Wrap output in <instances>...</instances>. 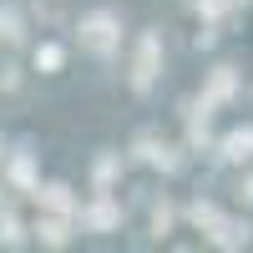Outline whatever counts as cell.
Returning <instances> with one entry per match:
<instances>
[{"label":"cell","mask_w":253,"mask_h":253,"mask_svg":"<svg viewBox=\"0 0 253 253\" xmlns=\"http://www.w3.org/2000/svg\"><path fill=\"white\" fill-rule=\"evenodd\" d=\"M76 41H81V51L96 56V61H112L122 51V15L107 10V5H96L81 15V26H76Z\"/></svg>","instance_id":"cell-1"},{"label":"cell","mask_w":253,"mask_h":253,"mask_svg":"<svg viewBox=\"0 0 253 253\" xmlns=\"http://www.w3.org/2000/svg\"><path fill=\"white\" fill-rule=\"evenodd\" d=\"M162 71V36L157 31H142L137 36V51H132V66H126V86H132L137 96L152 91V81Z\"/></svg>","instance_id":"cell-2"},{"label":"cell","mask_w":253,"mask_h":253,"mask_svg":"<svg viewBox=\"0 0 253 253\" xmlns=\"http://www.w3.org/2000/svg\"><path fill=\"white\" fill-rule=\"evenodd\" d=\"M81 228H91V233H117L122 228V208H117V198L107 187H96V198L81 208Z\"/></svg>","instance_id":"cell-3"},{"label":"cell","mask_w":253,"mask_h":253,"mask_svg":"<svg viewBox=\"0 0 253 253\" xmlns=\"http://www.w3.org/2000/svg\"><path fill=\"white\" fill-rule=\"evenodd\" d=\"M5 182L15 187V193H36L41 177H36V152L31 147H15V152L5 157Z\"/></svg>","instance_id":"cell-4"},{"label":"cell","mask_w":253,"mask_h":253,"mask_svg":"<svg viewBox=\"0 0 253 253\" xmlns=\"http://www.w3.org/2000/svg\"><path fill=\"white\" fill-rule=\"evenodd\" d=\"M233 96H238V66H213L203 81V101L208 107H228Z\"/></svg>","instance_id":"cell-5"},{"label":"cell","mask_w":253,"mask_h":253,"mask_svg":"<svg viewBox=\"0 0 253 253\" xmlns=\"http://www.w3.org/2000/svg\"><path fill=\"white\" fill-rule=\"evenodd\" d=\"M213 248H248V238H253V223L248 218H218L213 228L203 233Z\"/></svg>","instance_id":"cell-6"},{"label":"cell","mask_w":253,"mask_h":253,"mask_svg":"<svg viewBox=\"0 0 253 253\" xmlns=\"http://www.w3.org/2000/svg\"><path fill=\"white\" fill-rule=\"evenodd\" d=\"M71 223L76 218H66V213H46V218L31 223V233H36V243H46V248H66L71 243Z\"/></svg>","instance_id":"cell-7"},{"label":"cell","mask_w":253,"mask_h":253,"mask_svg":"<svg viewBox=\"0 0 253 253\" xmlns=\"http://www.w3.org/2000/svg\"><path fill=\"white\" fill-rule=\"evenodd\" d=\"M46 213H66V218H81V208H76V198H71V187L66 182H41L36 193H31Z\"/></svg>","instance_id":"cell-8"},{"label":"cell","mask_w":253,"mask_h":253,"mask_svg":"<svg viewBox=\"0 0 253 253\" xmlns=\"http://www.w3.org/2000/svg\"><path fill=\"white\" fill-rule=\"evenodd\" d=\"M218 157H223V162H233V167L253 162V126H233V132L218 142Z\"/></svg>","instance_id":"cell-9"},{"label":"cell","mask_w":253,"mask_h":253,"mask_svg":"<svg viewBox=\"0 0 253 253\" xmlns=\"http://www.w3.org/2000/svg\"><path fill=\"white\" fill-rule=\"evenodd\" d=\"M182 152H193V147H172V142H152V157H147V167H157L162 177H177L182 167H187V157Z\"/></svg>","instance_id":"cell-10"},{"label":"cell","mask_w":253,"mask_h":253,"mask_svg":"<svg viewBox=\"0 0 253 253\" xmlns=\"http://www.w3.org/2000/svg\"><path fill=\"white\" fill-rule=\"evenodd\" d=\"M31 66L41 76H56L61 66H66V46H61V41H41V46L31 51Z\"/></svg>","instance_id":"cell-11"},{"label":"cell","mask_w":253,"mask_h":253,"mask_svg":"<svg viewBox=\"0 0 253 253\" xmlns=\"http://www.w3.org/2000/svg\"><path fill=\"white\" fill-rule=\"evenodd\" d=\"M117 177H122V152H101V157H96V167H91V182L112 193V182H117Z\"/></svg>","instance_id":"cell-12"},{"label":"cell","mask_w":253,"mask_h":253,"mask_svg":"<svg viewBox=\"0 0 253 253\" xmlns=\"http://www.w3.org/2000/svg\"><path fill=\"white\" fill-rule=\"evenodd\" d=\"M218 218H223V213H218V203H208V198H193V203H187V223H193L198 233H208Z\"/></svg>","instance_id":"cell-13"},{"label":"cell","mask_w":253,"mask_h":253,"mask_svg":"<svg viewBox=\"0 0 253 253\" xmlns=\"http://www.w3.org/2000/svg\"><path fill=\"white\" fill-rule=\"evenodd\" d=\"M0 243H5V248H20V243H26V223H20L10 208L0 213Z\"/></svg>","instance_id":"cell-14"},{"label":"cell","mask_w":253,"mask_h":253,"mask_svg":"<svg viewBox=\"0 0 253 253\" xmlns=\"http://www.w3.org/2000/svg\"><path fill=\"white\" fill-rule=\"evenodd\" d=\"M172 223H177V208L167 203V198H162V203H152V233H157V238H167V233H172Z\"/></svg>","instance_id":"cell-15"},{"label":"cell","mask_w":253,"mask_h":253,"mask_svg":"<svg viewBox=\"0 0 253 253\" xmlns=\"http://www.w3.org/2000/svg\"><path fill=\"white\" fill-rule=\"evenodd\" d=\"M0 41H10V46L26 41V20H20L15 10H0Z\"/></svg>","instance_id":"cell-16"},{"label":"cell","mask_w":253,"mask_h":253,"mask_svg":"<svg viewBox=\"0 0 253 253\" xmlns=\"http://www.w3.org/2000/svg\"><path fill=\"white\" fill-rule=\"evenodd\" d=\"M228 5H233V0H198V10H203V20H213V26H218V20L228 15Z\"/></svg>","instance_id":"cell-17"},{"label":"cell","mask_w":253,"mask_h":253,"mask_svg":"<svg viewBox=\"0 0 253 253\" xmlns=\"http://www.w3.org/2000/svg\"><path fill=\"white\" fill-rule=\"evenodd\" d=\"M193 46H198V51H213V46H218V31H213V20H208V26L193 36Z\"/></svg>","instance_id":"cell-18"},{"label":"cell","mask_w":253,"mask_h":253,"mask_svg":"<svg viewBox=\"0 0 253 253\" xmlns=\"http://www.w3.org/2000/svg\"><path fill=\"white\" fill-rule=\"evenodd\" d=\"M238 198H243V203H248V208H253V172H248V177H243V187H238Z\"/></svg>","instance_id":"cell-19"},{"label":"cell","mask_w":253,"mask_h":253,"mask_svg":"<svg viewBox=\"0 0 253 253\" xmlns=\"http://www.w3.org/2000/svg\"><path fill=\"white\" fill-rule=\"evenodd\" d=\"M0 162H5V142H0Z\"/></svg>","instance_id":"cell-20"},{"label":"cell","mask_w":253,"mask_h":253,"mask_svg":"<svg viewBox=\"0 0 253 253\" xmlns=\"http://www.w3.org/2000/svg\"><path fill=\"white\" fill-rule=\"evenodd\" d=\"M0 213H5V198H0Z\"/></svg>","instance_id":"cell-21"},{"label":"cell","mask_w":253,"mask_h":253,"mask_svg":"<svg viewBox=\"0 0 253 253\" xmlns=\"http://www.w3.org/2000/svg\"><path fill=\"white\" fill-rule=\"evenodd\" d=\"M238 5H243V0H238Z\"/></svg>","instance_id":"cell-22"}]
</instances>
